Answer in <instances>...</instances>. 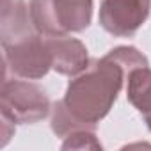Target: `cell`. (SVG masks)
Masks as SVG:
<instances>
[{
	"mask_svg": "<svg viewBox=\"0 0 151 151\" xmlns=\"http://www.w3.org/2000/svg\"><path fill=\"white\" fill-rule=\"evenodd\" d=\"M142 66L149 62L135 46H116L101 59L91 60L89 68L69 82L62 103L80 124L96 130L114 107L130 71Z\"/></svg>",
	"mask_w": 151,
	"mask_h": 151,
	"instance_id": "obj_1",
	"label": "cell"
},
{
	"mask_svg": "<svg viewBox=\"0 0 151 151\" xmlns=\"http://www.w3.org/2000/svg\"><path fill=\"white\" fill-rule=\"evenodd\" d=\"M30 20L43 36L82 32L93 18V0H30Z\"/></svg>",
	"mask_w": 151,
	"mask_h": 151,
	"instance_id": "obj_2",
	"label": "cell"
},
{
	"mask_svg": "<svg viewBox=\"0 0 151 151\" xmlns=\"http://www.w3.org/2000/svg\"><path fill=\"white\" fill-rule=\"evenodd\" d=\"M0 109L2 117L13 124H32L48 116L50 100L37 84L27 78H6L0 91Z\"/></svg>",
	"mask_w": 151,
	"mask_h": 151,
	"instance_id": "obj_3",
	"label": "cell"
},
{
	"mask_svg": "<svg viewBox=\"0 0 151 151\" xmlns=\"http://www.w3.org/2000/svg\"><path fill=\"white\" fill-rule=\"evenodd\" d=\"M151 0H101L100 25L116 37L133 36L147 20Z\"/></svg>",
	"mask_w": 151,
	"mask_h": 151,
	"instance_id": "obj_4",
	"label": "cell"
},
{
	"mask_svg": "<svg viewBox=\"0 0 151 151\" xmlns=\"http://www.w3.org/2000/svg\"><path fill=\"white\" fill-rule=\"evenodd\" d=\"M52 53V69L66 77H77L91 64L86 45L68 34L64 36H45Z\"/></svg>",
	"mask_w": 151,
	"mask_h": 151,
	"instance_id": "obj_5",
	"label": "cell"
},
{
	"mask_svg": "<svg viewBox=\"0 0 151 151\" xmlns=\"http://www.w3.org/2000/svg\"><path fill=\"white\" fill-rule=\"evenodd\" d=\"M126 98L142 114H151V68L142 66L130 71L126 78Z\"/></svg>",
	"mask_w": 151,
	"mask_h": 151,
	"instance_id": "obj_6",
	"label": "cell"
},
{
	"mask_svg": "<svg viewBox=\"0 0 151 151\" xmlns=\"http://www.w3.org/2000/svg\"><path fill=\"white\" fill-rule=\"evenodd\" d=\"M96 130L80 128L71 132L68 137H64L62 149H101V144L96 139Z\"/></svg>",
	"mask_w": 151,
	"mask_h": 151,
	"instance_id": "obj_7",
	"label": "cell"
},
{
	"mask_svg": "<svg viewBox=\"0 0 151 151\" xmlns=\"http://www.w3.org/2000/svg\"><path fill=\"white\" fill-rule=\"evenodd\" d=\"M144 121H146V124H147V128H149V132H151V114H149V116H144Z\"/></svg>",
	"mask_w": 151,
	"mask_h": 151,
	"instance_id": "obj_8",
	"label": "cell"
}]
</instances>
